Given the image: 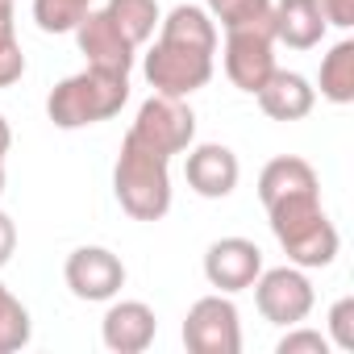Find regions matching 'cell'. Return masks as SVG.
Instances as JSON below:
<instances>
[{"label":"cell","mask_w":354,"mask_h":354,"mask_svg":"<svg viewBox=\"0 0 354 354\" xmlns=\"http://www.w3.org/2000/svg\"><path fill=\"white\" fill-rule=\"evenodd\" d=\"M88 9L92 0H34V21L42 34H71Z\"/></svg>","instance_id":"603a6c76"},{"label":"cell","mask_w":354,"mask_h":354,"mask_svg":"<svg viewBox=\"0 0 354 354\" xmlns=\"http://www.w3.org/2000/svg\"><path fill=\"white\" fill-rule=\"evenodd\" d=\"M329 337L321 329H304V325H288V333L279 337L275 354H325Z\"/></svg>","instance_id":"d4e9b609"},{"label":"cell","mask_w":354,"mask_h":354,"mask_svg":"<svg viewBox=\"0 0 354 354\" xmlns=\"http://www.w3.org/2000/svg\"><path fill=\"white\" fill-rule=\"evenodd\" d=\"M0 196H5V162H0Z\"/></svg>","instance_id":"f1b7e54d"},{"label":"cell","mask_w":354,"mask_h":354,"mask_svg":"<svg viewBox=\"0 0 354 354\" xmlns=\"http://www.w3.org/2000/svg\"><path fill=\"white\" fill-rule=\"evenodd\" d=\"M142 71H146V84H150L158 96H180V100H188L192 92L209 88V80H213V55L158 38V42L146 50Z\"/></svg>","instance_id":"277c9868"},{"label":"cell","mask_w":354,"mask_h":354,"mask_svg":"<svg viewBox=\"0 0 354 354\" xmlns=\"http://www.w3.org/2000/svg\"><path fill=\"white\" fill-rule=\"evenodd\" d=\"M321 180H317V171L313 162H304L300 154H279L271 158L263 171H259V201L263 209L283 201V196H296V192H317Z\"/></svg>","instance_id":"2e32d148"},{"label":"cell","mask_w":354,"mask_h":354,"mask_svg":"<svg viewBox=\"0 0 354 354\" xmlns=\"http://www.w3.org/2000/svg\"><path fill=\"white\" fill-rule=\"evenodd\" d=\"M75 34V46L80 55L88 59V67H100V71H121L129 75L133 71V59H138V46L104 17V9H88L84 21L71 30Z\"/></svg>","instance_id":"30bf717a"},{"label":"cell","mask_w":354,"mask_h":354,"mask_svg":"<svg viewBox=\"0 0 354 354\" xmlns=\"http://www.w3.org/2000/svg\"><path fill=\"white\" fill-rule=\"evenodd\" d=\"M184 346L192 354H238L242 350L238 304L225 292L201 296L184 317Z\"/></svg>","instance_id":"8992f818"},{"label":"cell","mask_w":354,"mask_h":354,"mask_svg":"<svg viewBox=\"0 0 354 354\" xmlns=\"http://www.w3.org/2000/svg\"><path fill=\"white\" fill-rule=\"evenodd\" d=\"M321 96L329 104H354V42L342 38L329 46V55L321 59Z\"/></svg>","instance_id":"ac0fdd59"},{"label":"cell","mask_w":354,"mask_h":354,"mask_svg":"<svg viewBox=\"0 0 354 354\" xmlns=\"http://www.w3.org/2000/svg\"><path fill=\"white\" fill-rule=\"evenodd\" d=\"M209 17L225 30H271V0H209Z\"/></svg>","instance_id":"44dd1931"},{"label":"cell","mask_w":354,"mask_h":354,"mask_svg":"<svg viewBox=\"0 0 354 354\" xmlns=\"http://www.w3.org/2000/svg\"><path fill=\"white\" fill-rule=\"evenodd\" d=\"M329 21L321 0H271V34L288 50H313L321 46Z\"/></svg>","instance_id":"5bb4252c"},{"label":"cell","mask_w":354,"mask_h":354,"mask_svg":"<svg viewBox=\"0 0 354 354\" xmlns=\"http://www.w3.org/2000/svg\"><path fill=\"white\" fill-rule=\"evenodd\" d=\"M267 217H271V234L283 246L292 267L317 271V267H329L337 259L342 238H337V225L329 221V213L321 205V188L267 205Z\"/></svg>","instance_id":"6da1fadb"},{"label":"cell","mask_w":354,"mask_h":354,"mask_svg":"<svg viewBox=\"0 0 354 354\" xmlns=\"http://www.w3.org/2000/svg\"><path fill=\"white\" fill-rule=\"evenodd\" d=\"M63 279H67L75 300L104 304V300H113L125 288V263L113 250H104V246H80V250L67 254Z\"/></svg>","instance_id":"ba28073f"},{"label":"cell","mask_w":354,"mask_h":354,"mask_svg":"<svg viewBox=\"0 0 354 354\" xmlns=\"http://www.w3.org/2000/svg\"><path fill=\"white\" fill-rule=\"evenodd\" d=\"M13 13H17V0H0V88H13L26 75V50L17 42Z\"/></svg>","instance_id":"7402d4cb"},{"label":"cell","mask_w":354,"mask_h":354,"mask_svg":"<svg viewBox=\"0 0 354 354\" xmlns=\"http://www.w3.org/2000/svg\"><path fill=\"white\" fill-rule=\"evenodd\" d=\"M104 17L133 42V46H146L162 21L158 13V0H109L104 5Z\"/></svg>","instance_id":"d6986e66"},{"label":"cell","mask_w":354,"mask_h":354,"mask_svg":"<svg viewBox=\"0 0 354 354\" xmlns=\"http://www.w3.org/2000/svg\"><path fill=\"white\" fill-rule=\"evenodd\" d=\"M263 271V250L250 242V238H217L209 250H205V279L234 296V292H246Z\"/></svg>","instance_id":"8fae6325"},{"label":"cell","mask_w":354,"mask_h":354,"mask_svg":"<svg viewBox=\"0 0 354 354\" xmlns=\"http://www.w3.org/2000/svg\"><path fill=\"white\" fill-rule=\"evenodd\" d=\"M9 146H13V129H9V121H5V113H0V162H5V154H9Z\"/></svg>","instance_id":"83f0119b"},{"label":"cell","mask_w":354,"mask_h":354,"mask_svg":"<svg viewBox=\"0 0 354 354\" xmlns=\"http://www.w3.org/2000/svg\"><path fill=\"white\" fill-rule=\"evenodd\" d=\"M275 71V34L271 30H225V75L242 92H259Z\"/></svg>","instance_id":"9c48e42d"},{"label":"cell","mask_w":354,"mask_h":354,"mask_svg":"<svg viewBox=\"0 0 354 354\" xmlns=\"http://www.w3.org/2000/svg\"><path fill=\"white\" fill-rule=\"evenodd\" d=\"M158 333V317L146 300H117L100 321V337L113 354H142Z\"/></svg>","instance_id":"4fadbf2b"},{"label":"cell","mask_w":354,"mask_h":354,"mask_svg":"<svg viewBox=\"0 0 354 354\" xmlns=\"http://www.w3.org/2000/svg\"><path fill=\"white\" fill-rule=\"evenodd\" d=\"M30 337H34L30 308L0 283V354H17L21 346H30Z\"/></svg>","instance_id":"ffe728a7"},{"label":"cell","mask_w":354,"mask_h":354,"mask_svg":"<svg viewBox=\"0 0 354 354\" xmlns=\"http://www.w3.org/2000/svg\"><path fill=\"white\" fill-rule=\"evenodd\" d=\"M113 192L133 221H162L171 213V158L125 133L113 167Z\"/></svg>","instance_id":"7a4b0ae2"},{"label":"cell","mask_w":354,"mask_h":354,"mask_svg":"<svg viewBox=\"0 0 354 354\" xmlns=\"http://www.w3.org/2000/svg\"><path fill=\"white\" fill-rule=\"evenodd\" d=\"M125 100H129V75L84 67L80 75H67L63 84L50 88L46 117L55 121V129H88V125L117 117Z\"/></svg>","instance_id":"3957f363"},{"label":"cell","mask_w":354,"mask_h":354,"mask_svg":"<svg viewBox=\"0 0 354 354\" xmlns=\"http://www.w3.org/2000/svg\"><path fill=\"white\" fill-rule=\"evenodd\" d=\"M158 38L162 42L192 46V50H205V55H217V21L201 5H175L158 21Z\"/></svg>","instance_id":"e0dca14e"},{"label":"cell","mask_w":354,"mask_h":354,"mask_svg":"<svg viewBox=\"0 0 354 354\" xmlns=\"http://www.w3.org/2000/svg\"><path fill=\"white\" fill-rule=\"evenodd\" d=\"M184 175H188V188L205 201H225L234 188H238V175H242V162L230 146L221 142H201V146H188V162H184Z\"/></svg>","instance_id":"7c38bea8"},{"label":"cell","mask_w":354,"mask_h":354,"mask_svg":"<svg viewBox=\"0 0 354 354\" xmlns=\"http://www.w3.org/2000/svg\"><path fill=\"white\" fill-rule=\"evenodd\" d=\"M329 346L337 350H354V296H342L333 308H329Z\"/></svg>","instance_id":"cb8c5ba5"},{"label":"cell","mask_w":354,"mask_h":354,"mask_svg":"<svg viewBox=\"0 0 354 354\" xmlns=\"http://www.w3.org/2000/svg\"><path fill=\"white\" fill-rule=\"evenodd\" d=\"M254 96H259V109L271 121H304L317 109V88L300 71H283V67H275L271 80Z\"/></svg>","instance_id":"9a60e30c"},{"label":"cell","mask_w":354,"mask_h":354,"mask_svg":"<svg viewBox=\"0 0 354 354\" xmlns=\"http://www.w3.org/2000/svg\"><path fill=\"white\" fill-rule=\"evenodd\" d=\"M13 250H17V225L9 213H0V267L13 259Z\"/></svg>","instance_id":"4316f807"},{"label":"cell","mask_w":354,"mask_h":354,"mask_svg":"<svg viewBox=\"0 0 354 354\" xmlns=\"http://www.w3.org/2000/svg\"><path fill=\"white\" fill-rule=\"evenodd\" d=\"M129 133L138 142H146L150 150H158L162 158H175L196 142V113L180 96H158L154 92L150 100H142Z\"/></svg>","instance_id":"5b68a950"},{"label":"cell","mask_w":354,"mask_h":354,"mask_svg":"<svg viewBox=\"0 0 354 354\" xmlns=\"http://www.w3.org/2000/svg\"><path fill=\"white\" fill-rule=\"evenodd\" d=\"M325 9V21L337 26V30H350L354 26V0H321Z\"/></svg>","instance_id":"484cf974"},{"label":"cell","mask_w":354,"mask_h":354,"mask_svg":"<svg viewBox=\"0 0 354 354\" xmlns=\"http://www.w3.org/2000/svg\"><path fill=\"white\" fill-rule=\"evenodd\" d=\"M254 288V304H259V313H263V321H271V325H300L308 313H313V304H317V292H313V283H308V275L300 271V267H263L259 271V279L250 283Z\"/></svg>","instance_id":"52a82bcc"}]
</instances>
